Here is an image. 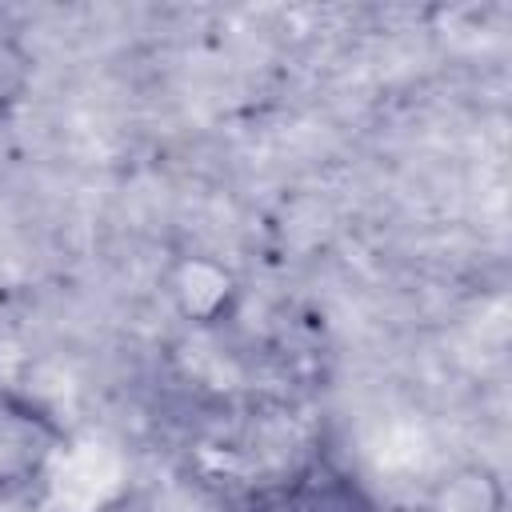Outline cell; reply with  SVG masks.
<instances>
[{
  "mask_svg": "<svg viewBox=\"0 0 512 512\" xmlns=\"http://www.w3.org/2000/svg\"><path fill=\"white\" fill-rule=\"evenodd\" d=\"M68 448V428L48 400L0 380V504L36 496Z\"/></svg>",
  "mask_w": 512,
  "mask_h": 512,
  "instance_id": "obj_1",
  "label": "cell"
},
{
  "mask_svg": "<svg viewBox=\"0 0 512 512\" xmlns=\"http://www.w3.org/2000/svg\"><path fill=\"white\" fill-rule=\"evenodd\" d=\"M28 80H32V56L16 36L0 32V112L28 92Z\"/></svg>",
  "mask_w": 512,
  "mask_h": 512,
  "instance_id": "obj_4",
  "label": "cell"
},
{
  "mask_svg": "<svg viewBox=\"0 0 512 512\" xmlns=\"http://www.w3.org/2000/svg\"><path fill=\"white\" fill-rule=\"evenodd\" d=\"M172 296H176V304H180V312L188 320L212 324V320H220L232 308L236 284H232L228 268H220V264H212L204 256H192V260L180 264V276L172 284Z\"/></svg>",
  "mask_w": 512,
  "mask_h": 512,
  "instance_id": "obj_3",
  "label": "cell"
},
{
  "mask_svg": "<svg viewBox=\"0 0 512 512\" xmlns=\"http://www.w3.org/2000/svg\"><path fill=\"white\" fill-rule=\"evenodd\" d=\"M416 512H508V492L492 464L472 460L444 472Z\"/></svg>",
  "mask_w": 512,
  "mask_h": 512,
  "instance_id": "obj_2",
  "label": "cell"
}]
</instances>
